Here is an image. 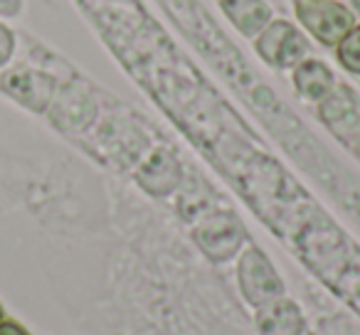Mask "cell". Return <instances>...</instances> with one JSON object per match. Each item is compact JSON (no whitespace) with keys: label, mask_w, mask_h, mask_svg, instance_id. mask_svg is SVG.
Instances as JSON below:
<instances>
[{"label":"cell","mask_w":360,"mask_h":335,"mask_svg":"<svg viewBox=\"0 0 360 335\" xmlns=\"http://www.w3.org/2000/svg\"><path fill=\"white\" fill-rule=\"evenodd\" d=\"M296 18L321 45H338L355 27V18L343 3L335 0H299Z\"/></svg>","instance_id":"obj_1"},{"label":"cell","mask_w":360,"mask_h":335,"mask_svg":"<svg viewBox=\"0 0 360 335\" xmlns=\"http://www.w3.org/2000/svg\"><path fill=\"white\" fill-rule=\"evenodd\" d=\"M257 52L264 62H269L271 67H299L304 62L309 45H306V37L296 30L291 22L284 20H271L264 30L259 32L255 42Z\"/></svg>","instance_id":"obj_2"},{"label":"cell","mask_w":360,"mask_h":335,"mask_svg":"<svg viewBox=\"0 0 360 335\" xmlns=\"http://www.w3.org/2000/svg\"><path fill=\"white\" fill-rule=\"evenodd\" d=\"M321 114H323V119L328 121V126L338 136H343V133L348 136V133L360 131V106L348 89L330 91V94L323 99Z\"/></svg>","instance_id":"obj_3"},{"label":"cell","mask_w":360,"mask_h":335,"mask_svg":"<svg viewBox=\"0 0 360 335\" xmlns=\"http://www.w3.org/2000/svg\"><path fill=\"white\" fill-rule=\"evenodd\" d=\"M220 8L242 35H259L271 22V8L264 0H220Z\"/></svg>","instance_id":"obj_4"},{"label":"cell","mask_w":360,"mask_h":335,"mask_svg":"<svg viewBox=\"0 0 360 335\" xmlns=\"http://www.w3.org/2000/svg\"><path fill=\"white\" fill-rule=\"evenodd\" d=\"M294 86L301 96L311 101H323L326 96L333 91L335 81H333V74L330 70L323 65V62H316V60H309V62H301L294 72Z\"/></svg>","instance_id":"obj_5"},{"label":"cell","mask_w":360,"mask_h":335,"mask_svg":"<svg viewBox=\"0 0 360 335\" xmlns=\"http://www.w3.org/2000/svg\"><path fill=\"white\" fill-rule=\"evenodd\" d=\"M338 62L353 74H360V25H355L343 40L335 45Z\"/></svg>","instance_id":"obj_6"},{"label":"cell","mask_w":360,"mask_h":335,"mask_svg":"<svg viewBox=\"0 0 360 335\" xmlns=\"http://www.w3.org/2000/svg\"><path fill=\"white\" fill-rule=\"evenodd\" d=\"M0 335H27V333L15 323H0Z\"/></svg>","instance_id":"obj_7"},{"label":"cell","mask_w":360,"mask_h":335,"mask_svg":"<svg viewBox=\"0 0 360 335\" xmlns=\"http://www.w3.org/2000/svg\"><path fill=\"white\" fill-rule=\"evenodd\" d=\"M0 323H3V308H0Z\"/></svg>","instance_id":"obj_8"}]
</instances>
